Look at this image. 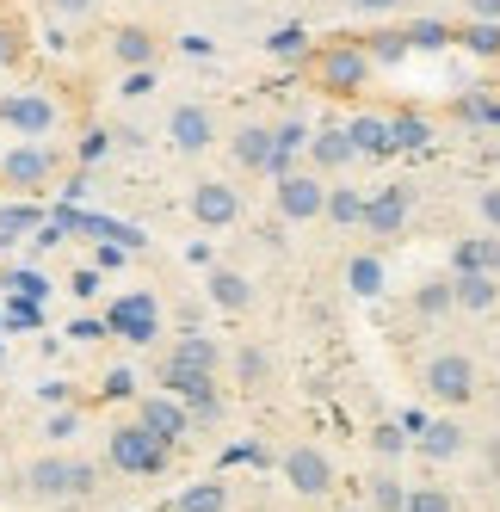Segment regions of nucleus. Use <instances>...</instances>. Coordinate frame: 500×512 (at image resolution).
Returning <instances> with one entry per match:
<instances>
[{"label": "nucleus", "mask_w": 500, "mask_h": 512, "mask_svg": "<svg viewBox=\"0 0 500 512\" xmlns=\"http://www.w3.org/2000/svg\"><path fill=\"white\" fill-rule=\"evenodd\" d=\"M371 68H377L371 50L352 44V38H334V44L309 50V75H315V87L328 93V99H359L371 87Z\"/></svg>", "instance_id": "f257e3e1"}, {"label": "nucleus", "mask_w": 500, "mask_h": 512, "mask_svg": "<svg viewBox=\"0 0 500 512\" xmlns=\"http://www.w3.org/2000/svg\"><path fill=\"white\" fill-rule=\"evenodd\" d=\"M93 488H99V469L87 457H68V451H44L25 469V494L31 500H87Z\"/></svg>", "instance_id": "f03ea898"}, {"label": "nucleus", "mask_w": 500, "mask_h": 512, "mask_svg": "<svg viewBox=\"0 0 500 512\" xmlns=\"http://www.w3.org/2000/svg\"><path fill=\"white\" fill-rule=\"evenodd\" d=\"M167 451L173 445H161L142 420H124V426L105 432V463H112L118 475H161L167 469Z\"/></svg>", "instance_id": "7ed1b4c3"}, {"label": "nucleus", "mask_w": 500, "mask_h": 512, "mask_svg": "<svg viewBox=\"0 0 500 512\" xmlns=\"http://www.w3.org/2000/svg\"><path fill=\"white\" fill-rule=\"evenodd\" d=\"M420 389L433 395V401H445V408H463V401H476V389H482L476 358H470V352H433V358L420 364Z\"/></svg>", "instance_id": "20e7f679"}, {"label": "nucleus", "mask_w": 500, "mask_h": 512, "mask_svg": "<svg viewBox=\"0 0 500 512\" xmlns=\"http://www.w3.org/2000/svg\"><path fill=\"white\" fill-rule=\"evenodd\" d=\"M56 124H62V105L50 93H38V87L0 93V130H13L19 142H44V136H56Z\"/></svg>", "instance_id": "39448f33"}, {"label": "nucleus", "mask_w": 500, "mask_h": 512, "mask_svg": "<svg viewBox=\"0 0 500 512\" xmlns=\"http://www.w3.org/2000/svg\"><path fill=\"white\" fill-rule=\"evenodd\" d=\"M321 204H328V179L321 173H278L272 179V210H278V223H315Z\"/></svg>", "instance_id": "423d86ee"}, {"label": "nucleus", "mask_w": 500, "mask_h": 512, "mask_svg": "<svg viewBox=\"0 0 500 512\" xmlns=\"http://www.w3.org/2000/svg\"><path fill=\"white\" fill-rule=\"evenodd\" d=\"M278 469H284V482H291V494H303V500H328L334 482H340V475H334V457L321 451V445H291Z\"/></svg>", "instance_id": "0eeeda50"}, {"label": "nucleus", "mask_w": 500, "mask_h": 512, "mask_svg": "<svg viewBox=\"0 0 500 512\" xmlns=\"http://www.w3.org/2000/svg\"><path fill=\"white\" fill-rule=\"evenodd\" d=\"M0 179H7L13 192H44L56 179V149L50 142H13V149L0 155Z\"/></svg>", "instance_id": "6e6552de"}, {"label": "nucleus", "mask_w": 500, "mask_h": 512, "mask_svg": "<svg viewBox=\"0 0 500 512\" xmlns=\"http://www.w3.org/2000/svg\"><path fill=\"white\" fill-rule=\"evenodd\" d=\"M229 155H235V167L241 173H291V161L278 155V136H272V124H235L229 130Z\"/></svg>", "instance_id": "1a4fd4ad"}, {"label": "nucleus", "mask_w": 500, "mask_h": 512, "mask_svg": "<svg viewBox=\"0 0 500 512\" xmlns=\"http://www.w3.org/2000/svg\"><path fill=\"white\" fill-rule=\"evenodd\" d=\"M217 136H223L217 112H210V105H198V99H180V105L167 112V142H173L180 155H204Z\"/></svg>", "instance_id": "9d476101"}, {"label": "nucleus", "mask_w": 500, "mask_h": 512, "mask_svg": "<svg viewBox=\"0 0 500 512\" xmlns=\"http://www.w3.org/2000/svg\"><path fill=\"white\" fill-rule=\"evenodd\" d=\"M186 204H192V223L198 229H229V223H241V192L229 186V179H198Z\"/></svg>", "instance_id": "9b49d317"}, {"label": "nucleus", "mask_w": 500, "mask_h": 512, "mask_svg": "<svg viewBox=\"0 0 500 512\" xmlns=\"http://www.w3.org/2000/svg\"><path fill=\"white\" fill-rule=\"evenodd\" d=\"M136 420L149 426L161 445H180V438L192 432V408H186L180 395H167V389H161V395H142V401H136Z\"/></svg>", "instance_id": "f8f14e48"}, {"label": "nucleus", "mask_w": 500, "mask_h": 512, "mask_svg": "<svg viewBox=\"0 0 500 512\" xmlns=\"http://www.w3.org/2000/svg\"><path fill=\"white\" fill-rule=\"evenodd\" d=\"M408 216H414L408 186H383L377 198H365V235L389 241V235H402V229H408Z\"/></svg>", "instance_id": "ddd939ff"}, {"label": "nucleus", "mask_w": 500, "mask_h": 512, "mask_svg": "<svg viewBox=\"0 0 500 512\" xmlns=\"http://www.w3.org/2000/svg\"><path fill=\"white\" fill-rule=\"evenodd\" d=\"M346 136H352V149H359V161L396 155V118H389V112H352Z\"/></svg>", "instance_id": "4468645a"}, {"label": "nucleus", "mask_w": 500, "mask_h": 512, "mask_svg": "<svg viewBox=\"0 0 500 512\" xmlns=\"http://www.w3.org/2000/svg\"><path fill=\"white\" fill-rule=\"evenodd\" d=\"M303 155H309V167H315V173H346L352 161H359V149H352V136H346V124H328V130H309V142H303Z\"/></svg>", "instance_id": "2eb2a0df"}, {"label": "nucleus", "mask_w": 500, "mask_h": 512, "mask_svg": "<svg viewBox=\"0 0 500 512\" xmlns=\"http://www.w3.org/2000/svg\"><path fill=\"white\" fill-rule=\"evenodd\" d=\"M414 451L426 463H457L463 451H470V432H463L457 420H426V426H414Z\"/></svg>", "instance_id": "dca6fc26"}, {"label": "nucleus", "mask_w": 500, "mask_h": 512, "mask_svg": "<svg viewBox=\"0 0 500 512\" xmlns=\"http://www.w3.org/2000/svg\"><path fill=\"white\" fill-rule=\"evenodd\" d=\"M112 62L124 68V75H130V68H155L161 62V38L149 25H118L112 31Z\"/></svg>", "instance_id": "f3484780"}, {"label": "nucleus", "mask_w": 500, "mask_h": 512, "mask_svg": "<svg viewBox=\"0 0 500 512\" xmlns=\"http://www.w3.org/2000/svg\"><path fill=\"white\" fill-rule=\"evenodd\" d=\"M451 303L463 315H494V303H500V272H451Z\"/></svg>", "instance_id": "a211bd4d"}, {"label": "nucleus", "mask_w": 500, "mask_h": 512, "mask_svg": "<svg viewBox=\"0 0 500 512\" xmlns=\"http://www.w3.org/2000/svg\"><path fill=\"white\" fill-rule=\"evenodd\" d=\"M204 297L217 303L223 315H247V309H254V284H247L235 266H210V278H204Z\"/></svg>", "instance_id": "6ab92c4d"}, {"label": "nucleus", "mask_w": 500, "mask_h": 512, "mask_svg": "<svg viewBox=\"0 0 500 512\" xmlns=\"http://www.w3.org/2000/svg\"><path fill=\"white\" fill-rule=\"evenodd\" d=\"M161 389L180 395L186 408H192V401L217 395V371H198V364H186V358H167V364H161Z\"/></svg>", "instance_id": "aec40b11"}, {"label": "nucleus", "mask_w": 500, "mask_h": 512, "mask_svg": "<svg viewBox=\"0 0 500 512\" xmlns=\"http://www.w3.org/2000/svg\"><path fill=\"white\" fill-rule=\"evenodd\" d=\"M112 334H124V340H136V346H149V340L161 334L155 303H149V297H124V303H112Z\"/></svg>", "instance_id": "412c9836"}, {"label": "nucleus", "mask_w": 500, "mask_h": 512, "mask_svg": "<svg viewBox=\"0 0 500 512\" xmlns=\"http://www.w3.org/2000/svg\"><path fill=\"white\" fill-rule=\"evenodd\" d=\"M451 272H500V235H463L451 247Z\"/></svg>", "instance_id": "4be33fe9"}, {"label": "nucleus", "mask_w": 500, "mask_h": 512, "mask_svg": "<svg viewBox=\"0 0 500 512\" xmlns=\"http://www.w3.org/2000/svg\"><path fill=\"white\" fill-rule=\"evenodd\" d=\"M340 278H346V290H352V297H383V290H389V272H383V260H377V253H352Z\"/></svg>", "instance_id": "5701e85b"}, {"label": "nucleus", "mask_w": 500, "mask_h": 512, "mask_svg": "<svg viewBox=\"0 0 500 512\" xmlns=\"http://www.w3.org/2000/svg\"><path fill=\"white\" fill-rule=\"evenodd\" d=\"M321 216H328L334 229H365V198L352 186H328V204H321Z\"/></svg>", "instance_id": "b1692460"}, {"label": "nucleus", "mask_w": 500, "mask_h": 512, "mask_svg": "<svg viewBox=\"0 0 500 512\" xmlns=\"http://www.w3.org/2000/svg\"><path fill=\"white\" fill-rule=\"evenodd\" d=\"M371 512H408V482L396 469H377L371 475V500H365Z\"/></svg>", "instance_id": "393cba45"}, {"label": "nucleus", "mask_w": 500, "mask_h": 512, "mask_svg": "<svg viewBox=\"0 0 500 512\" xmlns=\"http://www.w3.org/2000/svg\"><path fill=\"white\" fill-rule=\"evenodd\" d=\"M173 512H229V482H192Z\"/></svg>", "instance_id": "a878e982"}, {"label": "nucleus", "mask_w": 500, "mask_h": 512, "mask_svg": "<svg viewBox=\"0 0 500 512\" xmlns=\"http://www.w3.org/2000/svg\"><path fill=\"white\" fill-rule=\"evenodd\" d=\"M266 50H272V62H303L315 44H309V31H303V25H278L272 38H266Z\"/></svg>", "instance_id": "bb28decb"}, {"label": "nucleus", "mask_w": 500, "mask_h": 512, "mask_svg": "<svg viewBox=\"0 0 500 512\" xmlns=\"http://www.w3.org/2000/svg\"><path fill=\"white\" fill-rule=\"evenodd\" d=\"M457 303H451V278H433V284H420L414 290V315H426V321H439V315H451Z\"/></svg>", "instance_id": "cd10ccee"}, {"label": "nucleus", "mask_w": 500, "mask_h": 512, "mask_svg": "<svg viewBox=\"0 0 500 512\" xmlns=\"http://www.w3.org/2000/svg\"><path fill=\"white\" fill-rule=\"evenodd\" d=\"M235 383H254V389L272 383V352L266 346H241L235 352Z\"/></svg>", "instance_id": "c85d7f7f"}, {"label": "nucleus", "mask_w": 500, "mask_h": 512, "mask_svg": "<svg viewBox=\"0 0 500 512\" xmlns=\"http://www.w3.org/2000/svg\"><path fill=\"white\" fill-rule=\"evenodd\" d=\"M167 358H186V364H198V371H217V364H223L217 340H204V334H180V346H173Z\"/></svg>", "instance_id": "c756f323"}, {"label": "nucleus", "mask_w": 500, "mask_h": 512, "mask_svg": "<svg viewBox=\"0 0 500 512\" xmlns=\"http://www.w3.org/2000/svg\"><path fill=\"white\" fill-rule=\"evenodd\" d=\"M396 118V149H426L433 142V118H420V112H389Z\"/></svg>", "instance_id": "7c9ffc66"}, {"label": "nucleus", "mask_w": 500, "mask_h": 512, "mask_svg": "<svg viewBox=\"0 0 500 512\" xmlns=\"http://www.w3.org/2000/svg\"><path fill=\"white\" fill-rule=\"evenodd\" d=\"M371 445H377V457H383V463H396V457L414 445V432H408V426H396V420H383V426L371 432Z\"/></svg>", "instance_id": "2f4dec72"}, {"label": "nucleus", "mask_w": 500, "mask_h": 512, "mask_svg": "<svg viewBox=\"0 0 500 512\" xmlns=\"http://www.w3.org/2000/svg\"><path fill=\"white\" fill-rule=\"evenodd\" d=\"M451 44V25L445 19H414L408 25V50H445Z\"/></svg>", "instance_id": "473e14b6"}, {"label": "nucleus", "mask_w": 500, "mask_h": 512, "mask_svg": "<svg viewBox=\"0 0 500 512\" xmlns=\"http://www.w3.org/2000/svg\"><path fill=\"white\" fill-rule=\"evenodd\" d=\"M272 136H278V155H284V161H297V155H303V142H309V124H303V118H278Z\"/></svg>", "instance_id": "72a5a7b5"}, {"label": "nucleus", "mask_w": 500, "mask_h": 512, "mask_svg": "<svg viewBox=\"0 0 500 512\" xmlns=\"http://www.w3.org/2000/svg\"><path fill=\"white\" fill-rule=\"evenodd\" d=\"M463 44H470L476 56H500V25H494V19H470V31H463Z\"/></svg>", "instance_id": "f704fd0d"}, {"label": "nucleus", "mask_w": 500, "mask_h": 512, "mask_svg": "<svg viewBox=\"0 0 500 512\" xmlns=\"http://www.w3.org/2000/svg\"><path fill=\"white\" fill-rule=\"evenodd\" d=\"M408 512H457V500L426 482V488H408Z\"/></svg>", "instance_id": "c9c22d12"}, {"label": "nucleus", "mask_w": 500, "mask_h": 512, "mask_svg": "<svg viewBox=\"0 0 500 512\" xmlns=\"http://www.w3.org/2000/svg\"><path fill=\"white\" fill-rule=\"evenodd\" d=\"M75 432H81V408H56V414L44 420V438H50V445H68Z\"/></svg>", "instance_id": "e433bc0d"}, {"label": "nucleus", "mask_w": 500, "mask_h": 512, "mask_svg": "<svg viewBox=\"0 0 500 512\" xmlns=\"http://www.w3.org/2000/svg\"><path fill=\"white\" fill-rule=\"evenodd\" d=\"M371 62H402L408 56V31H377V44H365Z\"/></svg>", "instance_id": "4c0bfd02"}, {"label": "nucleus", "mask_w": 500, "mask_h": 512, "mask_svg": "<svg viewBox=\"0 0 500 512\" xmlns=\"http://www.w3.org/2000/svg\"><path fill=\"white\" fill-rule=\"evenodd\" d=\"M44 7H50V19H62V25H81V19L99 13V0H44Z\"/></svg>", "instance_id": "58836bf2"}, {"label": "nucleus", "mask_w": 500, "mask_h": 512, "mask_svg": "<svg viewBox=\"0 0 500 512\" xmlns=\"http://www.w3.org/2000/svg\"><path fill=\"white\" fill-rule=\"evenodd\" d=\"M476 216H482V229L500 235V186H482V192H476Z\"/></svg>", "instance_id": "ea45409f"}, {"label": "nucleus", "mask_w": 500, "mask_h": 512, "mask_svg": "<svg viewBox=\"0 0 500 512\" xmlns=\"http://www.w3.org/2000/svg\"><path fill=\"white\" fill-rule=\"evenodd\" d=\"M31 223H38V210H31V204H19V210H0V235H25Z\"/></svg>", "instance_id": "a19ab883"}, {"label": "nucleus", "mask_w": 500, "mask_h": 512, "mask_svg": "<svg viewBox=\"0 0 500 512\" xmlns=\"http://www.w3.org/2000/svg\"><path fill=\"white\" fill-rule=\"evenodd\" d=\"M402 0H352V13H365V19H389Z\"/></svg>", "instance_id": "79ce46f5"}, {"label": "nucleus", "mask_w": 500, "mask_h": 512, "mask_svg": "<svg viewBox=\"0 0 500 512\" xmlns=\"http://www.w3.org/2000/svg\"><path fill=\"white\" fill-rule=\"evenodd\" d=\"M13 290H25V297L38 303L44 297V272H13Z\"/></svg>", "instance_id": "37998d69"}, {"label": "nucleus", "mask_w": 500, "mask_h": 512, "mask_svg": "<svg viewBox=\"0 0 500 512\" xmlns=\"http://www.w3.org/2000/svg\"><path fill=\"white\" fill-rule=\"evenodd\" d=\"M105 395H136V377L124 371V364H118V371H112V377H105Z\"/></svg>", "instance_id": "c03bdc74"}, {"label": "nucleus", "mask_w": 500, "mask_h": 512, "mask_svg": "<svg viewBox=\"0 0 500 512\" xmlns=\"http://www.w3.org/2000/svg\"><path fill=\"white\" fill-rule=\"evenodd\" d=\"M463 7H470V19H494L500 25V0H463Z\"/></svg>", "instance_id": "a18cd8bd"}, {"label": "nucleus", "mask_w": 500, "mask_h": 512, "mask_svg": "<svg viewBox=\"0 0 500 512\" xmlns=\"http://www.w3.org/2000/svg\"><path fill=\"white\" fill-rule=\"evenodd\" d=\"M99 290V272H75V297H93Z\"/></svg>", "instance_id": "49530a36"}, {"label": "nucleus", "mask_w": 500, "mask_h": 512, "mask_svg": "<svg viewBox=\"0 0 500 512\" xmlns=\"http://www.w3.org/2000/svg\"><path fill=\"white\" fill-rule=\"evenodd\" d=\"M13 56H19V44H13V31H0V68H13Z\"/></svg>", "instance_id": "de8ad7c7"}, {"label": "nucleus", "mask_w": 500, "mask_h": 512, "mask_svg": "<svg viewBox=\"0 0 500 512\" xmlns=\"http://www.w3.org/2000/svg\"><path fill=\"white\" fill-rule=\"evenodd\" d=\"M340 512H371V506H340Z\"/></svg>", "instance_id": "09e8293b"}]
</instances>
